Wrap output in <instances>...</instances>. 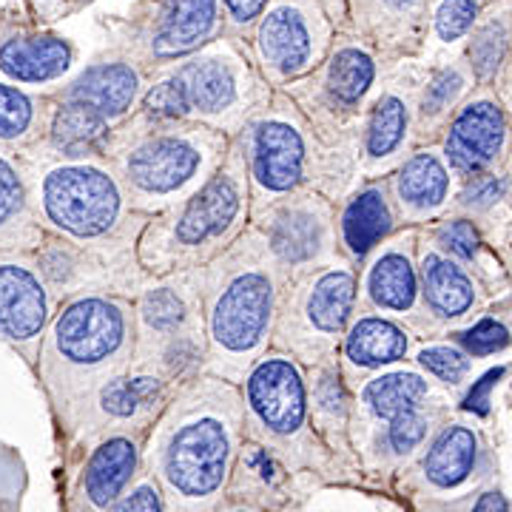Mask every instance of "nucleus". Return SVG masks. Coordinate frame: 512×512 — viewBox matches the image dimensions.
<instances>
[{
	"mask_svg": "<svg viewBox=\"0 0 512 512\" xmlns=\"http://www.w3.org/2000/svg\"><path fill=\"white\" fill-rule=\"evenodd\" d=\"M251 222V188L237 140L220 171L174 208L151 214L137 237V262L148 276H168L205 268L237 242Z\"/></svg>",
	"mask_w": 512,
	"mask_h": 512,
	"instance_id": "423d86ee",
	"label": "nucleus"
},
{
	"mask_svg": "<svg viewBox=\"0 0 512 512\" xmlns=\"http://www.w3.org/2000/svg\"><path fill=\"white\" fill-rule=\"evenodd\" d=\"M510 146L507 106L487 86L467 94L444 128L441 154L453 174L467 180L481 171H495Z\"/></svg>",
	"mask_w": 512,
	"mask_h": 512,
	"instance_id": "a211bd4d",
	"label": "nucleus"
},
{
	"mask_svg": "<svg viewBox=\"0 0 512 512\" xmlns=\"http://www.w3.org/2000/svg\"><path fill=\"white\" fill-rule=\"evenodd\" d=\"M72 63V40L55 32H15L0 40V72L15 83H55L72 69Z\"/></svg>",
	"mask_w": 512,
	"mask_h": 512,
	"instance_id": "bb28decb",
	"label": "nucleus"
},
{
	"mask_svg": "<svg viewBox=\"0 0 512 512\" xmlns=\"http://www.w3.org/2000/svg\"><path fill=\"white\" fill-rule=\"evenodd\" d=\"M427 0H348L353 35L376 49L382 63H402L419 55Z\"/></svg>",
	"mask_w": 512,
	"mask_h": 512,
	"instance_id": "4be33fe9",
	"label": "nucleus"
},
{
	"mask_svg": "<svg viewBox=\"0 0 512 512\" xmlns=\"http://www.w3.org/2000/svg\"><path fill=\"white\" fill-rule=\"evenodd\" d=\"M285 279L345 262L336 242V202L305 188L251 217Z\"/></svg>",
	"mask_w": 512,
	"mask_h": 512,
	"instance_id": "ddd939ff",
	"label": "nucleus"
},
{
	"mask_svg": "<svg viewBox=\"0 0 512 512\" xmlns=\"http://www.w3.org/2000/svg\"><path fill=\"white\" fill-rule=\"evenodd\" d=\"M356 313V268L348 262L291 276L282 285L271 348L302 367L336 359Z\"/></svg>",
	"mask_w": 512,
	"mask_h": 512,
	"instance_id": "9d476101",
	"label": "nucleus"
},
{
	"mask_svg": "<svg viewBox=\"0 0 512 512\" xmlns=\"http://www.w3.org/2000/svg\"><path fill=\"white\" fill-rule=\"evenodd\" d=\"M109 137L111 126L97 111L83 103L49 94L46 134L35 148L43 154H52V157L86 160V157H106Z\"/></svg>",
	"mask_w": 512,
	"mask_h": 512,
	"instance_id": "a878e982",
	"label": "nucleus"
},
{
	"mask_svg": "<svg viewBox=\"0 0 512 512\" xmlns=\"http://www.w3.org/2000/svg\"><path fill=\"white\" fill-rule=\"evenodd\" d=\"M478 86L473 72L467 69L464 57L433 66L424 74V80L416 89V106H413V134L421 143L433 134L447 128L450 117L464 103V97Z\"/></svg>",
	"mask_w": 512,
	"mask_h": 512,
	"instance_id": "c85d7f7f",
	"label": "nucleus"
},
{
	"mask_svg": "<svg viewBox=\"0 0 512 512\" xmlns=\"http://www.w3.org/2000/svg\"><path fill=\"white\" fill-rule=\"evenodd\" d=\"M384 180L396 208V220L404 225L436 220L456 197V174L444 160L441 146L410 151Z\"/></svg>",
	"mask_w": 512,
	"mask_h": 512,
	"instance_id": "412c9836",
	"label": "nucleus"
},
{
	"mask_svg": "<svg viewBox=\"0 0 512 512\" xmlns=\"http://www.w3.org/2000/svg\"><path fill=\"white\" fill-rule=\"evenodd\" d=\"M387 63L376 49L353 32L336 35L325 60L299 80H291L279 92L293 100L319 140L359 143V131L367 109L382 86Z\"/></svg>",
	"mask_w": 512,
	"mask_h": 512,
	"instance_id": "1a4fd4ad",
	"label": "nucleus"
},
{
	"mask_svg": "<svg viewBox=\"0 0 512 512\" xmlns=\"http://www.w3.org/2000/svg\"><path fill=\"white\" fill-rule=\"evenodd\" d=\"M274 92L245 43L222 35L200 52L148 74L140 111L200 123L234 140L242 126L271 103Z\"/></svg>",
	"mask_w": 512,
	"mask_h": 512,
	"instance_id": "39448f33",
	"label": "nucleus"
},
{
	"mask_svg": "<svg viewBox=\"0 0 512 512\" xmlns=\"http://www.w3.org/2000/svg\"><path fill=\"white\" fill-rule=\"evenodd\" d=\"M387 447L396 453V456H407L419 447L427 430H430V419L424 413V407H416V410H404L396 419L387 421Z\"/></svg>",
	"mask_w": 512,
	"mask_h": 512,
	"instance_id": "ea45409f",
	"label": "nucleus"
},
{
	"mask_svg": "<svg viewBox=\"0 0 512 512\" xmlns=\"http://www.w3.org/2000/svg\"><path fill=\"white\" fill-rule=\"evenodd\" d=\"M473 512H510V504L501 493H484L476 501V510Z\"/></svg>",
	"mask_w": 512,
	"mask_h": 512,
	"instance_id": "a18cd8bd",
	"label": "nucleus"
},
{
	"mask_svg": "<svg viewBox=\"0 0 512 512\" xmlns=\"http://www.w3.org/2000/svg\"><path fill=\"white\" fill-rule=\"evenodd\" d=\"M481 3H490V0H481Z\"/></svg>",
	"mask_w": 512,
	"mask_h": 512,
	"instance_id": "09e8293b",
	"label": "nucleus"
},
{
	"mask_svg": "<svg viewBox=\"0 0 512 512\" xmlns=\"http://www.w3.org/2000/svg\"><path fill=\"white\" fill-rule=\"evenodd\" d=\"M498 80L504 83V89H507V94H510V100H512V57H510V63L504 66V72L498 74ZM498 80H495V83H498Z\"/></svg>",
	"mask_w": 512,
	"mask_h": 512,
	"instance_id": "49530a36",
	"label": "nucleus"
},
{
	"mask_svg": "<svg viewBox=\"0 0 512 512\" xmlns=\"http://www.w3.org/2000/svg\"><path fill=\"white\" fill-rule=\"evenodd\" d=\"M225 512H251V510H245V507H239V510H225Z\"/></svg>",
	"mask_w": 512,
	"mask_h": 512,
	"instance_id": "de8ad7c7",
	"label": "nucleus"
},
{
	"mask_svg": "<svg viewBox=\"0 0 512 512\" xmlns=\"http://www.w3.org/2000/svg\"><path fill=\"white\" fill-rule=\"evenodd\" d=\"M35 259L57 302L80 293H114L134 299L151 279L140 268L137 251L106 254L55 234H43Z\"/></svg>",
	"mask_w": 512,
	"mask_h": 512,
	"instance_id": "2eb2a0df",
	"label": "nucleus"
},
{
	"mask_svg": "<svg viewBox=\"0 0 512 512\" xmlns=\"http://www.w3.org/2000/svg\"><path fill=\"white\" fill-rule=\"evenodd\" d=\"M436 245L447 256H453L461 265H467V262H473L481 254L484 242L478 237L473 222L464 220V217H456V220L441 222L439 228H436Z\"/></svg>",
	"mask_w": 512,
	"mask_h": 512,
	"instance_id": "58836bf2",
	"label": "nucleus"
},
{
	"mask_svg": "<svg viewBox=\"0 0 512 512\" xmlns=\"http://www.w3.org/2000/svg\"><path fill=\"white\" fill-rule=\"evenodd\" d=\"M111 512H163V493L151 481H140L131 493H123Z\"/></svg>",
	"mask_w": 512,
	"mask_h": 512,
	"instance_id": "37998d69",
	"label": "nucleus"
},
{
	"mask_svg": "<svg viewBox=\"0 0 512 512\" xmlns=\"http://www.w3.org/2000/svg\"><path fill=\"white\" fill-rule=\"evenodd\" d=\"M234 140L245 157L251 217L305 188L339 202L359 185V143L330 146L319 140L302 111L279 89Z\"/></svg>",
	"mask_w": 512,
	"mask_h": 512,
	"instance_id": "7ed1b4c3",
	"label": "nucleus"
},
{
	"mask_svg": "<svg viewBox=\"0 0 512 512\" xmlns=\"http://www.w3.org/2000/svg\"><path fill=\"white\" fill-rule=\"evenodd\" d=\"M20 157L43 234L106 254L137 248L148 217L131 208L126 188L106 157L66 160L37 148Z\"/></svg>",
	"mask_w": 512,
	"mask_h": 512,
	"instance_id": "20e7f679",
	"label": "nucleus"
},
{
	"mask_svg": "<svg viewBox=\"0 0 512 512\" xmlns=\"http://www.w3.org/2000/svg\"><path fill=\"white\" fill-rule=\"evenodd\" d=\"M222 35V0H143L128 12L114 46L151 74L200 52Z\"/></svg>",
	"mask_w": 512,
	"mask_h": 512,
	"instance_id": "f8f14e48",
	"label": "nucleus"
},
{
	"mask_svg": "<svg viewBox=\"0 0 512 512\" xmlns=\"http://www.w3.org/2000/svg\"><path fill=\"white\" fill-rule=\"evenodd\" d=\"M40 239L43 228L35 217L23 157L0 146V248L35 251Z\"/></svg>",
	"mask_w": 512,
	"mask_h": 512,
	"instance_id": "cd10ccee",
	"label": "nucleus"
},
{
	"mask_svg": "<svg viewBox=\"0 0 512 512\" xmlns=\"http://www.w3.org/2000/svg\"><path fill=\"white\" fill-rule=\"evenodd\" d=\"M416 262H419L421 299L436 322L450 325L458 319H467L476 311L478 285L473 274L467 271V265L444 254L436 242L430 248L424 245L416 254Z\"/></svg>",
	"mask_w": 512,
	"mask_h": 512,
	"instance_id": "393cba45",
	"label": "nucleus"
},
{
	"mask_svg": "<svg viewBox=\"0 0 512 512\" xmlns=\"http://www.w3.org/2000/svg\"><path fill=\"white\" fill-rule=\"evenodd\" d=\"M137 467L140 447L131 436H109L103 444H97L83 470V495L89 507L111 510L128 490Z\"/></svg>",
	"mask_w": 512,
	"mask_h": 512,
	"instance_id": "7c9ffc66",
	"label": "nucleus"
},
{
	"mask_svg": "<svg viewBox=\"0 0 512 512\" xmlns=\"http://www.w3.org/2000/svg\"><path fill=\"white\" fill-rule=\"evenodd\" d=\"M311 421L328 436H336L350 413V390L336 359L305 367Z\"/></svg>",
	"mask_w": 512,
	"mask_h": 512,
	"instance_id": "c9c22d12",
	"label": "nucleus"
},
{
	"mask_svg": "<svg viewBox=\"0 0 512 512\" xmlns=\"http://www.w3.org/2000/svg\"><path fill=\"white\" fill-rule=\"evenodd\" d=\"M461 57L478 86L498 80L512 57V0H490L481 6Z\"/></svg>",
	"mask_w": 512,
	"mask_h": 512,
	"instance_id": "c756f323",
	"label": "nucleus"
},
{
	"mask_svg": "<svg viewBox=\"0 0 512 512\" xmlns=\"http://www.w3.org/2000/svg\"><path fill=\"white\" fill-rule=\"evenodd\" d=\"M407 353H410V330L402 322L379 313L356 311L342 336V345L336 350V362L350 390L365 376L404 362Z\"/></svg>",
	"mask_w": 512,
	"mask_h": 512,
	"instance_id": "b1692460",
	"label": "nucleus"
},
{
	"mask_svg": "<svg viewBox=\"0 0 512 512\" xmlns=\"http://www.w3.org/2000/svg\"><path fill=\"white\" fill-rule=\"evenodd\" d=\"M268 0H222V9H225V35L228 37H242L251 32V26L256 18L262 15Z\"/></svg>",
	"mask_w": 512,
	"mask_h": 512,
	"instance_id": "79ce46f5",
	"label": "nucleus"
},
{
	"mask_svg": "<svg viewBox=\"0 0 512 512\" xmlns=\"http://www.w3.org/2000/svg\"><path fill=\"white\" fill-rule=\"evenodd\" d=\"M427 396H430V382L416 370H404L396 365L373 373L359 387V402L382 421L396 419L404 410L424 407Z\"/></svg>",
	"mask_w": 512,
	"mask_h": 512,
	"instance_id": "72a5a7b5",
	"label": "nucleus"
},
{
	"mask_svg": "<svg viewBox=\"0 0 512 512\" xmlns=\"http://www.w3.org/2000/svg\"><path fill=\"white\" fill-rule=\"evenodd\" d=\"M134 356L137 373H154L165 384L191 382L208 367L202 319V268L151 276L134 299Z\"/></svg>",
	"mask_w": 512,
	"mask_h": 512,
	"instance_id": "6e6552de",
	"label": "nucleus"
},
{
	"mask_svg": "<svg viewBox=\"0 0 512 512\" xmlns=\"http://www.w3.org/2000/svg\"><path fill=\"white\" fill-rule=\"evenodd\" d=\"M348 29V0H268L242 43L268 86L282 89L313 72Z\"/></svg>",
	"mask_w": 512,
	"mask_h": 512,
	"instance_id": "9b49d317",
	"label": "nucleus"
},
{
	"mask_svg": "<svg viewBox=\"0 0 512 512\" xmlns=\"http://www.w3.org/2000/svg\"><path fill=\"white\" fill-rule=\"evenodd\" d=\"M416 362L421 370L436 376L439 382L458 384L473 367V356L458 345H424L416 353Z\"/></svg>",
	"mask_w": 512,
	"mask_h": 512,
	"instance_id": "e433bc0d",
	"label": "nucleus"
},
{
	"mask_svg": "<svg viewBox=\"0 0 512 512\" xmlns=\"http://www.w3.org/2000/svg\"><path fill=\"white\" fill-rule=\"evenodd\" d=\"M231 137L171 117L134 111L111 128L106 160L114 165L128 202L140 214H160L194 197L220 171Z\"/></svg>",
	"mask_w": 512,
	"mask_h": 512,
	"instance_id": "f03ea898",
	"label": "nucleus"
},
{
	"mask_svg": "<svg viewBox=\"0 0 512 512\" xmlns=\"http://www.w3.org/2000/svg\"><path fill=\"white\" fill-rule=\"evenodd\" d=\"M146 89V69L111 43L109 49L94 57L77 77L52 89L49 94L89 106L114 128L140 109Z\"/></svg>",
	"mask_w": 512,
	"mask_h": 512,
	"instance_id": "aec40b11",
	"label": "nucleus"
},
{
	"mask_svg": "<svg viewBox=\"0 0 512 512\" xmlns=\"http://www.w3.org/2000/svg\"><path fill=\"white\" fill-rule=\"evenodd\" d=\"M501 373H504V370H493V373H487V376L478 382V387H473V393L467 396L464 407H467V410H476V413H487V393H490V387L501 379Z\"/></svg>",
	"mask_w": 512,
	"mask_h": 512,
	"instance_id": "c03bdc74",
	"label": "nucleus"
},
{
	"mask_svg": "<svg viewBox=\"0 0 512 512\" xmlns=\"http://www.w3.org/2000/svg\"><path fill=\"white\" fill-rule=\"evenodd\" d=\"M481 6H484L481 0H427L419 55L441 57L439 66L458 60L476 26Z\"/></svg>",
	"mask_w": 512,
	"mask_h": 512,
	"instance_id": "2f4dec72",
	"label": "nucleus"
},
{
	"mask_svg": "<svg viewBox=\"0 0 512 512\" xmlns=\"http://www.w3.org/2000/svg\"><path fill=\"white\" fill-rule=\"evenodd\" d=\"M285 276L259 228H248L202 268L205 373L239 384L271 350Z\"/></svg>",
	"mask_w": 512,
	"mask_h": 512,
	"instance_id": "f257e3e1",
	"label": "nucleus"
},
{
	"mask_svg": "<svg viewBox=\"0 0 512 512\" xmlns=\"http://www.w3.org/2000/svg\"><path fill=\"white\" fill-rule=\"evenodd\" d=\"M419 83L407 77H390L384 69L382 86L367 109L359 131V183L387 177L413 148V106Z\"/></svg>",
	"mask_w": 512,
	"mask_h": 512,
	"instance_id": "6ab92c4d",
	"label": "nucleus"
},
{
	"mask_svg": "<svg viewBox=\"0 0 512 512\" xmlns=\"http://www.w3.org/2000/svg\"><path fill=\"white\" fill-rule=\"evenodd\" d=\"M507 345H510V330L495 319H481L473 328L458 333V348H464L470 356H490Z\"/></svg>",
	"mask_w": 512,
	"mask_h": 512,
	"instance_id": "a19ab883",
	"label": "nucleus"
},
{
	"mask_svg": "<svg viewBox=\"0 0 512 512\" xmlns=\"http://www.w3.org/2000/svg\"><path fill=\"white\" fill-rule=\"evenodd\" d=\"M49 117V94L23 92L0 83V146L26 154L43 140Z\"/></svg>",
	"mask_w": 512,
	"mask_h": 512,
	"instance_id": "473e14b6",
	"label": "nucleus"
},
{
	"mask_svg": "<svg viewBox=\"0 0 512 512\" xmlns=\"http://www.w3.org/2000/svg\"><path fill=\"white\" fill-rule=\"evenodd\" d=\"M52 288L40 274L35 251L0 248V339L35 365L43 333L57 311Z\"/></svg>",
	"mask_w": 512,
	"mask_h": 512,
	"instance_id": "dca6fc26",
	"label": "nucleus"
},
{
	"mask_svg": "<svg viewBox=\"0 0 512 512\" xmlns=\"http://www.w3.org/2000/svg\"><path fill=\"white\" fill-rule=\"evenodd\" d=\"M507 194V180L498 177L495 171H481L461 183V191L456 194V202L461 211L467 214H484L495 208Z\"/></svg>",
	"mask_w": 512,
	"mask_h": 512,
	"instance_id": "4c0bfd02",
	"label": "nucleus"
},
{
	"mask_svg": "<svg viewBox=\"0 0 512 512\" xmlns=\"http://www.w3.org/2000/svg\"><path fill=\"white\" fill-rule=\"evenodd\" d=\"M242 407L262 439L293 444L311 433L305 367L282 350H268L239 382Z\"/></svg>",
	"mask_w": 512,
	"mask_h": 512,
	"instance_id": "4468645a",
	"label": "nucleus"
},
{
	"mask_svg": "<svg viewBox=\"0 0 512 512\" xmlns=\"http://www.w3.org/2000/svg\"><path fill=\"white\" fill-rule=\"evenodd\" d=\"M396 208L387 191V180H362L336 202V242L345 262L359 268L382 239L396 231Z\"/></svg>",
	"mask_w": 512,
	"mask_h": 512,
	"instance_id": "5701e85b",
	"label": "nucleus"
},
{
	"mask_svg": "<svg viewBox=\"0 0 512 512\" xmlns=\"http://www.w3.org/2000/svg\"><path fill=\"white\" fill-rule=\"evenodd\" d=\"M413 245V234L393 231L362 259V265L356 268V311L379 313L402 325L427 313Z\"/></svg>",
	"mask_w": 512,
	"mask_h": 512,
	"instance_id": "f3484780",
	"label": "nucleus"
},
{
	"mask_svg": "<svg viewBox=\"0 0 512 512\" xmlns=\"http://www.w3.org/2000/svg\"><path fill=\"white\" fill-rule=\"evenodd\" d=\"M134 356V302L114 293H80L57 305L37 350L40 373L63 402L86 399Z\"/></svg>",
	"mask_w": 512,
	"mask_h": 512,
	"instance_id": "0eeeda50",
	"label": "nucleus"
},
{
	"mask_svg": "<svg viewBox=\"0 0 512 512\" xmlns=\"http://www.w3.org/2000/svg\"><path fill=\"white\" fill-rule=\"evenodd\" d=\"M478 441L470 427L453 424L447 430H441L439 439L433 441V447L424 456V476L430 484H436L441 490L458 487L461 481H467L473 467H476Z\"/></svg>",
	"mask_w": 512,
	"mask_h": 512,
	"instance_id": "f704fd0d",
	"label": "nucleus"
}]
</instances>
